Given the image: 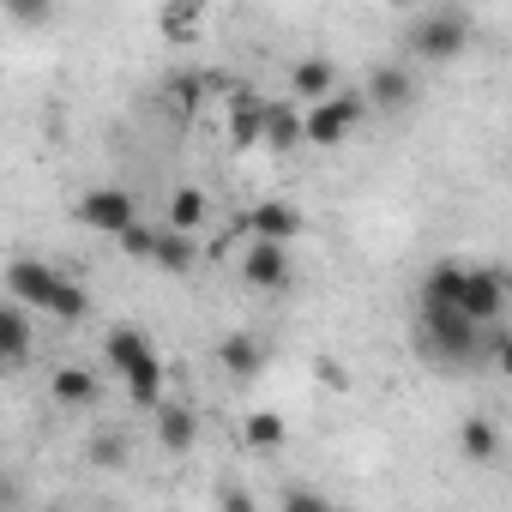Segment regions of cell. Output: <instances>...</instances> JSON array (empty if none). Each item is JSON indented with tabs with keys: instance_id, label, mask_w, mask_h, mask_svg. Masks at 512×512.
I'll use <instances>...</instances> for the list:
<instances>
[{
	"instance_id": "1",
	"label": "cell",
	"mask_w": 512,
	"mask_h": 512,
	"mask_svg": "<svg viewBox=\"0 0 512 512\" xmlns=\"http://www.w3.org/2000/svg\"><path fill=\"white\" fill-rule=\"evenodd\" d=\"M422 308H458L476 326H500L506 314V272L500 266H464V260H440L422 278Z\"/></svg>"
},
{
	"instance_id": "2",
	"label": "cell",
	"mask_w": 512,
	"mask_h": 512,
	"mask_svg": "<svg viewBox=\"0 0 512 512\" xmlns=\"http://www.w3.org/2000/svg\"><path fill=\"white\" fill-rule=\"evenodd\" d=\"M470 37H476V19L464 7H428L404 31V43L416 49V61H458L470 49Z\"/></svg>"
},
{
	"instance_id": "3",
	"label": "cell",
	"mask_w": 512,
	"mask_h": 512,
	"mask_svg": "<svg viewBox=\"0 0 512 512\" xmlns=\"http://www.w3.org/2000/svg\"><path fill=\"white\" fill-rule=\"evenodd\" d=\"M416 344H422L434 362L464 368V362H476V356H482V326H476V320H464L458 308H422V332H416Z\"/></svg>"
},
{
	"instance_id": "4",
	"label": "cell",
	"mask_w": 512,
	"mask_h": 512,
	"mask_svg": "<svg viewBox=\"0 0 512 512\" xmlns=\"http://www.w3.org/2000/svg\"><path fill=\"white\" fill-rule=\"evenodd\" d=\"M368 121V103H362V91H332L326 103H314V109H302V145H320V151H338L356 127Z\"/></svg>"
},
{
	"instance_id": "5",
	"label": "cell",
	"mask_w": 512,
	"mask_h": 512,
	"mask_svg": "<svg viewBox=\"0 0 512 512\" xmlns=\"http://www.w3.org/2000/svg\"><path fill=\"white\" fill-rule=\"evenodd\" d=\"M73 217H79L85 229H97V235H121V229L139 223V199H133L127 187H91V193L73 205Z\"/></svg>"
},
{
	"instance_id": "6",
	"label": "cell",
	"mask_w": 512,
	"mask_h": 512,
	"mask_svg": "<svg viewBox=\"0 0 512 512\" xmlns=\"http://www.w3.org/2000/svg\"><path fill=\"white\" fill-rule=\"evenodd\" d=\"M0 290H7L13 308H37V314H49V302H55V290H61V272L43 266V260H13L7 272H0Z\"/></svg>"
},
{
	"instance_id": "7",
	"label": "cell",
	"mask_w": 512,
	"mask_h": 512,
	"mask_svg": "<svg viewBox=\"0 0 512 512\" xmlns=\"http://www.w3.org/2000/svg\"><path fill=\"white\" fill-rule=\"evenodd\" d=\"M241 278H247V290H266V296L290 290V247H278V241H247Z\"/></svg>"
},
{
	"instance_id": "8",
	"label": "cell",
	"mask_w": 512,
	"mask_h": 512,
	"mask_svg": "<svg viewBox=\"0 0 512 512\" xmlns=\"http://www.w3.org/2000/svg\"><path fill=\"white\" fill-rule=\"evenodd\" d=\"M362 103H368V109H380V115L410 109V103H416V73H410V67H398V61L374 67V73H368V85H362Z\"/></svg>"
},
{
	"instance_id": "9",
	"label": "cell",
	"mask_w": 512,
	"mask_h": 512,
	"mask_svg": "<svg viewBox=\"0 0 512 512\" xmlns=\"http://www.w3.org/2000/svg\"><path fill=\"white\" fill-rule=\"evenodd\" d=\"M241 229H253V241H278V247H290V241L302 235V211L284 205V199H266V205H253V211L241 217Z\"/></svg>"
},
{
	"instance_id": "10",
	"label": "cell",
	"mask_w": 512,
	"mask_h": 512,
	"mask_svg": "<svg viewBox=\"0 0 512 512\" xmlns=\"http://www.w3.org/2000/svg\"><path fill=\"white\" fill-rule=\"evenodd\" d=\"M151 416H157V446H163V452H193V440H199V410H193V404L163 398Z\"/></svg>"
},
{
	"instance_id": "11",
	"label": "cell",
	"mask_w": 512,
	"mask_h": 512,
	"mask_svg": "<svg viewBox=\"0 0 512 512\" xmlns=\"http://www.w3.org/2000/svg\"><path fill=\"white\" fill-rule=\"evenodd\" d=\"M260 145H272V151H302V109L296 103H272L266 97V109H260Z\"/></svg>"
},
{
	"instance_id": "12",
	"label": "cell",
	"mask_w": 512,
	"mask_h": 512,
	"mask_svg": "<svg viewBox=\"0 0 512 512\" xmlns=\"http://www.w3.org/2000/svg\"><path fill=\"white\" fill-rule=\"evenodd\" d=\"M290 91H296V103H326L332 91H338V67L326 61V55H308V61H296L290 67Z\"/></svg>"
},
{
	"instance_id": "13",
	"label": "cell",
	"mask_w": 512,
	"mask_h": 512,
	"mask_svg": "<svg viewBox=\"0 0 512 512\" xmlns=\"http://www.w3.org/2000/svg\"><path fill=\"white\" fill-rule=\"evenodd\" d=\"M49 398H55L61 410H91V404L103 398V386H97V374H91V368L67 362V368H55V380H49Z\"/></svg>"
},
{
	"instance_id": "14",
	"label": "cell",
	"mask_w": 512,
	"mask_h": 512,
	"mask_svg": "<svg viewBox=\"0 0 512 512\" xmlns=\"http://www.w3.org/2000/svg\"><path fill=\"white\" fill-rule=\"evenodd\" d=\"M31 314L25 308H13L7 296H0V368H19V362H31Z\"/></svg>"
},
{
	"instance_id": "15",
	"label": "cell",
	"mask_w": 512,
	"mask_h": 512,
	"mask_svg": "<svg viewBox=\"0 0 512 512\" xmlns=\"http://www.w3.org/2000/svg\"><path fill=\"white\" fill-rule=\"evenodd\" d=\"M121 386H127V398H133L139 410H157V404L169 398V392H163V386H169V368H163V362H157V350H151L145 362H133V368L121 374Z\"/></svg>"
},
{
	"instance_id": "16",
	"label": "cell",
	"mask_w": 512,
	"mask_h": 512,
	"mask_svg": "<svg viewBox=\"0 0 512 512\" xmlns=\"http://www.w3.org/2000/svg\"><path fill=\"white\" fill-rule=\"evenodd\" d=\"M217 362H223V374H235V380H253L266 368V344L253 338V332H229L223 344H217Z\"/></svg>"
},
{
	"instance_id": "17",
	"label": "cell",
	"mask_w": 512,
	"mask_h": 512,
	"mask_svg": "<svg viewBox=\"0 0 512 512\" xmlns=\"http://www.w3.org/2000/svg\"><path fill=\"white\" fill-rule=\"evenodd\" d=\"M193 260H199V241L193 235H175V229H157V241H151V266L157 272H193Z\"/></svg>"
},
{
	"instance_id": "18",
	"label": "cell",
	"mask_w": 512,
	"mask_h": 512,
	"mask_svg": "<svg viewBox=\"0 0 512 512\" xmlns=\"http://www.w3.org/2000/svg\"><path fill=\"white\" fill-rule=\"evenodd\" d=\"M103 356H109V368H115V374H127L133 362H145V356H151V338H145L139 326H109Z\"/></svg>"
},
{
	"instance_id": "19",
	"label": "cell",
	"mask_w": 512,
	"mask_h": 512,
	"mask_svg": "<svg viewBox=\"0 0 512 512\" xmlns=\"http://www.w3.org/2000/svg\"><path fill=\"white\" fill-rule=\"evenodd\" d=\"M458 452H464L470 464H494V458H500V428H494L488 416H464V428H458Z\"/></svg>"
},
{
	"instance_id": "20",
	"label": "cell",
	"mask_w": 512,
	"mask_h": 512,
	"mask_svg": "<svg viewBox=\"0 0 512 512\" xmlns=\"http://www.w3.org/2000/svg\"><path fill=\"white\" fill-rule=\"evenodd\" d=\"M241 434H247V446H253V452H278V446H284V434H290V422H284L278 410H253Z\"/></svg>"
},
{
	"instance_id": "21",
	"label": "cell",
	"mask_w": 512,
	"mask_h": 512,
	"mask_svg": "<svg viewBox=\"0 0 512 512\" xmlns=\"http://www.w3.org/2000/svg\"><path fill=\"white\" fill-rule=\"evenodd\" d=\"M205 91H211V79H205V73H175V79H163V97H169V109H175V115H193V109L205 103Z\"/></svg>"
},
{
	"instance_id": "22",
	"label": "cell",
	"mask_w": 512,
	"mask_h": 512,
	"mask_svg": "<svg viewBox=\"0 0 512 512\" xmlns=\"http://www.w3.org/2000/svg\"><path fill=\"white\" fill-rule=\"evenodd\" d=\"M205 223V193L199 187H175V199H169V229L175 235H193Z\"/></svg>"
},
{
	"instance_id": "23",
	"label": "cell",
	"mask_w": 512,
	"mask_h": 512,
	"mask_svg": "<svg viewBox=\"0 0 512 512\" xmlns=\"http://www.w3.org/2000/svg\"><path fill=\"white\" fill-rule=\"evenodd\" d=\"M91 314V296L73 284V278H61V290H55V302H49V320H61V326H79Z\"/></svg>"
},
{
	"instance_id": "24",
	"label": "cell",
	"mask_w": 512,
	"mask_h": 512,
	"mask_svg": "<svg viewBox=\"0 0 512 512\" xmlns=\"http://www.w3.org/2000/svg\"><path fill=\"white\" fill-rule=\"evenodd\" d=\"M199 19H205L199 7H163V13H157V25H163V37H175V43H187V37L199 31Z\"/></svg>"
},
{
	"instance_id": "25",
	"label": "cell",
	"mask_w": 512,
	"mask_h": 512,
	"mask_svg": "<svg viewBox=\"0 0 512 512\" xmlns=\"http://www.w3.org/2000/svg\"><path fill=\"white\" fill-rule=\"evenodd\" d=\"M91 464H103V470H115V464H127V434H115V428H103V434L91 440Z\"/></svg>"
},
{
	"instance_id": "26",
	"label": "cell",
	"mask_w": 512,
	"mask_h": 512,
	"mask_svg": "<svg viewBox=\"0 0 512 512\" xmlns=\"http://www.w3.org/2000/svg\"><path fill=\"white\" fill-rule=\"evenodd\" d=\"M284 512H344V506H332V500L314 494V488H284Z\"/></svg>"
},
{
	"instance_id": "27",
	"label": "cell",
	"mask_w": 512,
	"mask_h": 512,
	"mask_svg": "<svg viewBox=\"0 0 512 512\" xmlns=\"http://www.w3.org/2000/svg\"><path fill=\"white\" fill-rule=\"evenodd\" d=\"M115 241H121V253H133V260H151V241H157V229H151V223H133V229H121Z\"/></svg>"
},
{
	"instance_id": "28",
	"label": "cell",
	"mask_w": 512,
	"mask_h": 512,
	"mask_svg": "<svg viewBox=\"0 0 512 512\" xmlns=\"http://www.w3.org/2000/svg\"><path fill=\"white\" fill-rule=\"evenodd\" d=\"M217 512H253V494L241 482H217Z\"/></svg>"
},
{
	"instance_id": "29",
	"label": "cell",
	"mask_w": 512,
	"mask_h": 512,
	"mask_svg": "<svg viewBox=\"0 0 512 512\" xmlns=\"http://www.w3.org/2000/svg\"><path fill=\"white\" fill-rule=\"evenodd\" d=\"M13 25H49V7H7Z\"/></svg>"
},
{
	"instance_id": "30",
	"label": "cell",
	"mask_w": 512,
	"mask_h": 512,
	"mask_svg": "<svg viewBox=\"0 0 512 512\" xmlns=\"http://www.w3.org/2000/svg\"><path fill=\"white\" fill-rule=\"evenodd\" d=\"M7 506H13V482H7V476H0V512H7Z\"/></svg>"
}]
</instances>
